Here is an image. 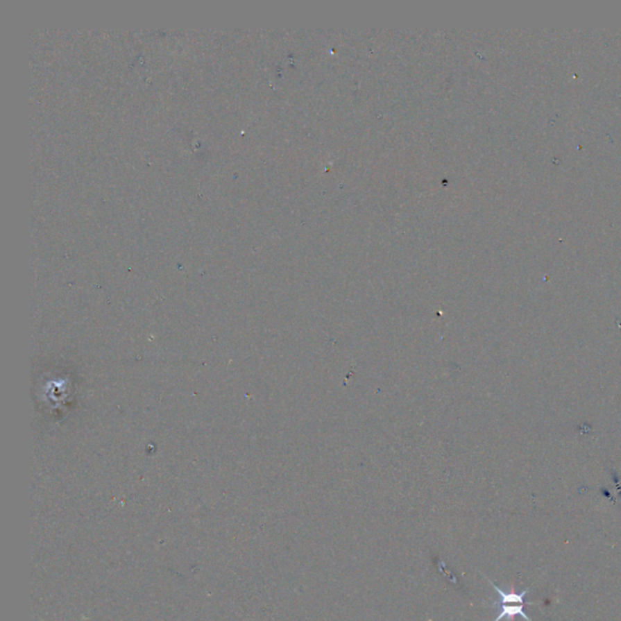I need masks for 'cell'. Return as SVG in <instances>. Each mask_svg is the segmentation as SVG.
Masks as SVG:
<instances>
[{
  "label": "cell",
  "mask_w": 621,
  "mask_h": 621,
  "mask_svg": "<svg viewBox=\"0 0 621 621\" xmlns=\"http://www.w3.org/2000/svg\"><path fill=\"white\" fill-rule=\"evenodd\" d=\"M488 581L500 598L497 602L493 604L494 608L497 609V617L494 619V621H513L516 617H522L525 621H531L530 618L527 615V613L525 612V606L536 604V603L525 602V596L529 593V588H525L520 593H516L515 588L511 586L510 591H504L491 580H488Z\"/></svg>",
  "instance_id": "6da1fadb"
}]
</instances>
